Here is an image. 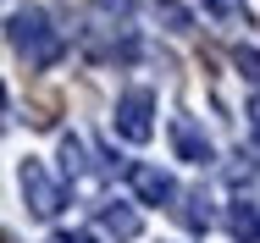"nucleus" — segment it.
I'll return each mask as SVG.
<instances>
[{"label": "nucleus", "mask_w": 260, "mask_h": 243, "mask_svg": "<svg viewBox=\"0 0 260 243\" xmlns=\"http://www.w3.org/2000/svg\"><path fill=\"white\" fill-rule=\"evenodd\" d=\"M249 127H255V138H260V94L249 99Z\"/></svg>", "instance_id": "2eb2a0df"}, {"label": "nucleus", "mask_w": 260, "mask_h": 243, "mask_svg": "<svg viewBox=\"0 0 260 243\" xmlns=\"http://www.w3.org/2000/svg\"><path fill=\"white\" fill-rule=\"evenodd\" d=\"M17 183H22V199H28V210H34L39 221L61 216V204H67V188L55 183V177L39 166V160H22V166H17Z\"/></svg>", "instance_id": "7ed1b4c3"}, {"label": "nucleus", "mask_w": 260, "mask_h": 243, "mask_svg": "<svg viewBox=\"0 0 260 243\" xmlns=\"http://www.w3.org/2000/svg\"><path fill=\"white\" fill-rule=\"evenodd\" d=\"M61 171H67V177H83V138H78V133L61 138Z\"/></svg>", "instance_id": "9d476101"}, {"label": "nucleus", "mask_w": 260, "mask_h": 243, "mask_svg": "<svg viewBox=\"0 0 260 243\" xmlns=\"http://www.w3.org/2000/svg\"><path fill=\"white\" fill-rule=\"evenodd\" d=\"M172 155L188 160V166H210L216 160V149H210V138L200 133L194 116H172Z\"/></svg>", "instance_id": "20e7f679"}, {"label": "nucleus", "mask_w": 260, "mask_h": 243, "mask_svg": "<svg viewBox=\"0 0 260 243\" xmlns=\"http://www.w3.org/2000/svg\"><path fill=\"white\" fill-rule=\"evenodd\" d=\"M150 6H155V17L172 28V33H194V17H188L183 0H150Z\"/></svg>", "instance_id": "6e6552de"}, {"label": "nucleus", "mask_w": 260, "mask_h": 243, "mask_svg": "<svg viewBox=\"0 0 260 243\" xmlns=\"http://www.w3.org/2000/svg\"><path fill=\"white\" fill-rule=\"evenodd\" d=\"M55 243H94L89 232H55Z\"/></svg>", "instance_id": "4468645a"}, {"label": "nucleus", "mask_w": 260, "mask_h": 243, "mask_svg": "<svg viewBox=\"0 0 260 243\" xmlns=\"http://www.w3.org/2000/svg\"><path fill=\"white\" fill-rule=\"evenodd\" d=\"M89 6H94V17H105L111 28L127 33V22H133V0H89Z\"/></svg>", "instance_id": "1a4fd4ad"}, {"label": "nucleus", "mask_w": 260, "mask_h": 243, "mask_svg": "<svg viewBox=\"0 0 260 243\" xmlns=\"http://www.w3.org/2000/svg\"><path fill=\"white\" fill-rule=\"evenodd\" d=\"M233 66H238L249 83H260V50L255 45H238V50H233Z\"/></svg>", "instance_id": "9b49d317"}, {"label": "nucleus", "mask_w": 260, "mask_h": 243, "mask_svg": "<svg viewBox=\"0 0 260 243\" xmlns=\"http://www.w3.org/2000/svg\"><path fill=\"white\" fill-rule=\"evenodd\" d=\"M100 221H105L122 243L139 238V227H144V221H139V210H133V204H122V199H105V204H100Z\"/></svg>", "instance_id": "0eeeda50"}, {"label": "nucleus", "mask_w": 260, "mask_h": 243, "mask_svg": "<svg viewBox=\"0 0 260 243\" xmlns=\"http://www.w3.org/2000/svg\"><path fill=\"white\" fill-rule=\"evenodd\" d=\"M227 232L238 243H260V204L255 199H233L227 204Z\"/></svg>", "instance_id": "423d86ee"}, {"label": "nucleus", "mask_w": 260, "mask_h": 243, "mask_svg": "<svg viewBox=\"0 0 260 243\" xmlns=\"http://www.w3.org/2000/svg\"><path fill=\"white\" fill-rule=\"evenodd\" d=\"M0 111H6V83H0Z\"/></svg>", "instance_id": "dca6fc26"}, {"label": "nucleus", "mask_w": 260, "mask_h": 243, "mask_svg": "<svg viewBox=\"0 0 260 243\" xmlns=\"http://www.w3.org/2000/svg\"><path fill=\"white\" fill-rule=\"evenodd\" d=\"M6 39L17 45V55L28 61V66H55L61 61V33H55L50 11H39V6H17L11 11V22H6Z\"/></svg>", "instance_id": "f257e3e1"}, {"label": "nucleus", "mask_w": 260, "mask_h": 243, "mask_svg": "<svg viewBox=\"0 0 260 243\" xmlns=\"http://www.w3.org/2000/svg\"><path fill=\"white\" fill-rule=\"evenodd\" d=\"M116 133L127 144H150V133H155V89L133 83L127 94L116 99Z\"/></svg>", "instance_id": "f03ea898"}, {"label": "nucleus", "mask_w": 260, "mask_h": 243, "mask_svg": "<svg viewBox=\"0 0 260 243\" xmlns=\"http://www.w3.org/2000/svg\"><path fill=\"white\" fill-rule=\"evenodd\" d=\"M127 183H133L139 204H155V210H172V199H177L172 171H160V166H133V171H127Z\"/></svg>", "instance_id": "39448f33"}, {"label": "nucleus", "mask_w": 260, "mask_h": 243, "mask_svg": "<svg viewBox=\"0 0 260 243\" xmlns=\"http://www.w3.org/2000/svg\"><path fill=\"white\" fill-rule=\"evenodd\" d=\"M205 11L221 17V22H244V6H238V0H205Z\"/></svg>", "instance_id": "f8f14e48"}, {"label": "nucleus", "mask_w": 260, "mask_h": 243, "mask_svg": "<svg viewBox=\"0 0 260 243\" xmlns=\"http://www.w3.org/2000/svg\"><path fill=\"white\" fill-rule=\"evenodd\" d=\"M183 221H188V227H205V221H210V210H205V194H188V210H183Z\"/></svg>", "instance_id": "ddd939ff"}]
</instances>
